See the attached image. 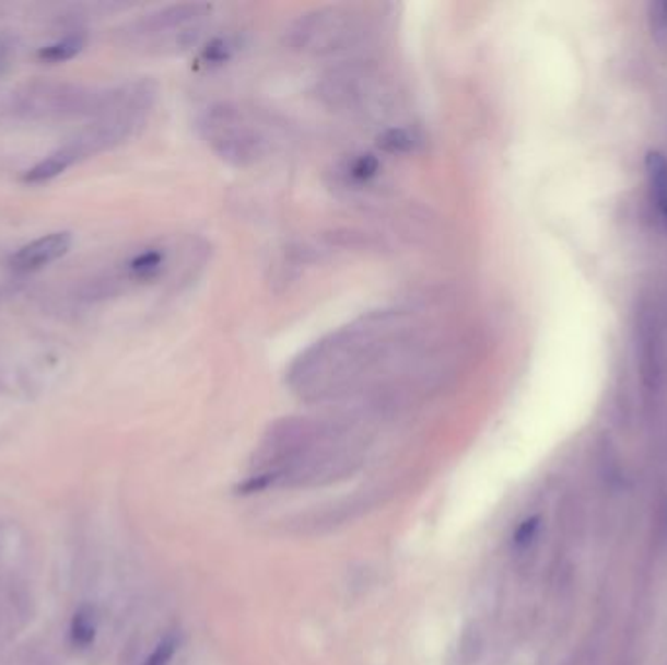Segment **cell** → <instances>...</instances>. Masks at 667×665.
<instances>
[{"instance_id": "obj_14", "label": "cell", "mask_w": 667, "mask_h": 665, "mask_svg": "<svg viewBox=\"0 0 667 665\" xmlns=\"http://www.w3.org/2000/svg\"><path fill=\"white\" fill-rule=\"evenodd\" d=\"M533 535H535V522H525L515 533V542L517 545H525V542H529L533 539Z\"/></svg>"}, {"instance_id": "obj_12", "label": "cell", "mask_w": 667, "mask_h": 665, "mask_svg": "<svg viewBox=\"0 0 667 665\" xmlns=\"http://www.w3.org/2000/svg\"><path fill=\"white\" fill-rule=\"evenodd\" d=\"M178 644H180V640L176 634H166L156 648L153 650V654L144 660L143 665H171L172 657L176 654V650H178Z\"/></svg>"}, {"instance_id": "obj_6", "label": "cell", "mask_w": 667, "mask_h": 665, "mask_svg": "<svg viewBox=\"0 0 667 665\" xmlns=\"http://www.w3.org/2000/svg\"><path fill=\"white\" fill-rule=\"evenodd\" d=\"M72 246V234L69 231H55L44 234L32 243L20 246L16 253L10 256L9 266L14 271L42 270L54 261L61 260L65 254H69Z\"/></svg>"}, {"instance_id": "obj_3", "label": "cell", "mask_w": 667, "mask_h": 665, "mask_svg": "<svg viewBox=\"0 0 667 665\" xmlns=\"http://www.w3.org/2000/svg\"><path fill=\"white\" fill-rule=\"evenodd\" d=\"M375 20L365 10L330 7L303 14L288 30V44L299 54L336 57L352 54L375 36Z\"/></svg>"}, {"instance_id": "obj_1", "label": "cell", "mask_w": 667, "mask_h": 665, "mask_svg": "<svg viewBox=\"0 0 667 665\" xmlns=\"http://www.w3.org/2000/svg\"><path fill=\"white\" fill-rule=\"evenodd\" d=\"M453 360L449 338L432 318L414 308H383L301 351L288 383L305 400L388 398L442 377Z\"/></svg>"}, {"instance_id": "obj_10", "label": "cell", "mask_w": 667, "mask_h": 665, "mask_svg": "<svg viewBox=\"0 0 667 665\" xmlns=\"http://www.w3.org/2000/svg\"><path fill=\"white\" fill-rule=\"evenodd\" d=\"M381 171V162L371 156V154H360V156H353L352 161L343 164L342 174L343 182L352 184V186H367L370 182L377 178V174Z\"/></svg>"}, {"instance_id": "obj_13", "label": "cell", "mask_w": 667, "mask_h": 665, "mask_svg": "<svg viewBox=\"0 0 667 665\" xmlns=\"http://www.w3.org/2000/svg\"><path fill=\"white\" fill-rule=\"evenodd\" d=\"M16 54V42L10 34H0V77L9 71Z\"/></svg>"}, {"instance_id": "obj_8", "label": "cell", "mask_w": 667, "mask_h": 665, "mask_svg": "<svg viewBox=\"0 0 667 665\" xmlns=\"http://www.w3.org/2000/svg\"><path fill=\"white\" fill-rule=\"evenodd\" d=\"M84 47H86V36L82 32H77V34H69V36L57 39L54 44L39 47L37 59L44 63H65V61L74 59Z\"/></svg>"}, {"instance_id": "obj_4", "label": "cell", "mask_w": 667, "mask_h": 665, "mask_svg": "<svg viewBox=\"0 0 667 665\" xmlns=\"http://www.w3.org/2000/svg\"><path fill=\"white\" fill-rule=\"evenodd\" d=\"M211 24L208 4H172L139 20L131 27V37L147 51L184 54L198 46Z\"/></svg>"}, {"instance_id": "obj_11", "label": "cell", "mask_w": 667, "mask_h": 665, "mask_svg": "<svg viewBox=\"0 0 667 665\" xmlns=\"http://www.w3.org/2000/svg\"><path fill=\"white\" fill-rule=\"evenodd\" d=\"M96 630H98V625H96V612H94V609L89 607V605H82L81 609L74 612V617H72V646L81 648V650H86V648L92 646V642L96 639Z\"/></svg>"}, {"instance_id": "obj_9", "label": "cell", "mask_w": 667, "mask_h": 665, "mask_svg": "<svg viewBox=\"0 0 667 665\" xmlns=\"http://www.w3.org/2000/svg\"><path fill=\"white\" fill-rule=\"evenodd\" d=\"M648 178L650 188H652V198L659 207L662 215L667 223V159L664 154H648Z\"/></svg>"}, {"instance_id": "obj_7", "label": "cell", "mask_w": 667, "mask_h": 665, "mask_svg": "<svg viewBox=\"0 0 667 665\" xmlns=\"http://www.w3.org/2000/svg\"><path fill=\"white\" fill-rule=\"evenodd\" d=\"M82 159H86V153H84L81 143L77 139H72L63 147L51 151L46 159L36 162L32 168H27L22 176V182L27 186L49 184V182H54L55 178H59L61 174L69 171L77 162H81Z\"/></svg>"}, {"instance_id": "obj_2", "label": "cell", "mask_w": 667, "mask_h": 665, "mask_svg": "<svg viewBox=\"0 0 667 665\" xmlns=\"http://www.w3.org/2000/svg\"><path fill=\"white\" fill-rule=\"evenodd\" d=\"M199 136L209 149L238 168L258 166L280 153L288 129L262 109L221 102L201 112Z\"/></svg>"}, {"instance_id": "obj_5", "label": "cell", "mask_w": 667, "mask_h": 665, "mask_svg": "<svg viewBox=\"0 0 667 665\" xmlns=\"http://www.w3.org/2000/svg\"><path fill=\"white\" fill-rule=\"evenodd\" d=\"M320 96L338 112L365 116L379 112L383 100L387 98V86L381 74L352 63L330 72L320 84Z\"/></svg>"}]
</instances>
